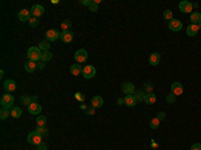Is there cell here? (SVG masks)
I'll return each instance as SVG.
<instances>
[{"mask_svg": "<svg viewBox=\"0 0 201 150\" xmlns=\"http://www.w3.org/2000/svg\"><path fill=\"white\" fill-rule=\"evenodd\" d=\"M27 56H28V61L39 62L42 59V51L39 50V47H30L27 51Z\"/></svg>", "mask_w": 201, "mask_h": 150, "instance_id": "1", "label": "cell"}, {"mask_svg": "<svg viewBox=\"0 0 201 150\" xmlns=\"http://www.w3.org/2000/svg\"><path fill=\"white\" fill-rule=\"evenodd\" d=\"M42 138H43V137H42V134L38 133V131L35 130V131H31V133L28 134L27 141H28L31 145H36V146H38L39 144H42Z\"/></svg>", "mask_w": 201, "mask_h": 150, "instance_id": "2", "label": "cell"}, {"mask_svg": "<svg viewBox=\"0 0 201 150\" xmlns=\"http://www.w3.org/2000/svg\"><path fill=\"white\" fill-rule=\"evenodd\" d=\"M14 102H15V98L11 95V94H6V95L1 97V107H6V109H9V107L14 106Z\"/></svg>", "mask_w": 201, "mask_h": 150, "instance_id": "3", "label": "cell"}, {"mask_svg": "<svg viewBox=\"0 0 201 150\" xmlns=\"http://www.w3.org/2000/svg\"><path fill=\"white\" fill-rule=\"evenodd\" d=\"M82 74H83V76H85L86 79H91L95 76L97 74V70L94 66H91V64H87V66L83 67V71H82Z\"/></svg>", "mask_w": 201, "mask_h": 150, "instance_id": "4", "label": "cell"}, {"mask_svg": "<svg viewBox=\"0 0 201 150\" xmlns=\"http://www.w3.org/2000/svg\"><path fill=\"white\" fill-rule=\"evenodd\" d=\"M74 58H75L76 63H85V62L87 61V51L83 48L78 50V51L75 52V55H74Z\"/></svg>", "mask_w": 201, "mask_h": 150, "instance_id": "5", "label": "cell"}, {"mask_svg": "<svg viewBox=\"0 0 201 150\" xmlns=\"http://www.w3.org/2000/svg\"><path fill=\"white\" fill-rule=\"evenodd\" d=\"M59 38H61V32H59L58 30H48V31L46 32V39L50 42V43L58 40Z\"/></svg>", "mask_w": 201, "mask_h": 150, "instance_id": "6", "label": "cell"}, {"mask_svg": "<svg viewBox=\"0 0 201 150\" xmlns=\"http://www.w3.org/2000/svg\"><path fill=\"white\" fill-rule=\"evenodd\" d=\"M31 11V15L34 17H40L42 15L44 14V7L43 6H40V4H35V6H32V8L30 9Z\"/></svg>", "mask_w": 201, "mask_h": 150, "instance_id": "7", "label": "cell"}, {"mask_svg": "<svg viewBox=\"0 0 201 150\" xmlns=\"http://www.w3.org/2000/svg\"><path fill=\"white\" fill-rule=\"evenodd\" d=\"M178 8H180L181 12H184V14H189L190 11H192L193 6L190 1H188V0H182L180 3V6H178Z\"/></svg>", "mask_w": 201, "mask_h": 150, "instance_id": "8", "label": "cell"}, {"mask_svg": "<svg viewBox=\"0 0 201 150\" xmlns=\"http://www.w3.org/2000/svg\"><path fill=\"white\" fill-rule=\"evenodd\" d=\"M122 91L125 92L126 95H133L134 91H135V87H134V84L131 82H125L122 84Z\"/></svg>", "mask_w": 201, "mask_h": 150, "instance_id": "9", "label": "cell"}, {"mask_svg": "<svg viewBox=\"0 0 201 150\" xmlns=\"http://www.w3.org/2000/svg\"><path fill=\"white\" fill-rule=\"evenodd\" d=\"M61 39L63 43H71L74 39V34L70 30H68V31H63V32H61Z\"/></svg>", "mask_w": 201, "mask_h": 150, "instance_id": "10", "label": "cell"}, {"mask_svg": "<svg viewBox=\"0 0 201 150\" xmlns=\"http://www.w3.org/2000/svg\"><path fill=\"white\" fill-rule=\"evenodd\" d=\"M181 28H182V23H181L178 19H172V20L169 22V30H172V31H174V32H178V31H181Z\"/></svg>", "mask_w": 201, "mask_h": 150, "instance_id": "11", "label": "cell"}, {"mask_svg": "<svg viewBox=\"0 0 201 150\" xmlns=\"http://www.w3.org/2000/svg\"><path fill=\"white\" fill-rule=\"evenodd\" d=\"M28 111L31 112V114H34V115H39L40 111H42V106L38 103V102H32V103L28 106Z\"/></svg>", "mask_w": 201, "mask_h": 150, "instance_id": "12", "label": "cell"}, {"mask_svg": "<svg viewBox=\"0 0 201 150\" xmlns=\"http://www.w3.org/2000/svg\"><path fill=\"white\" fill-rule=\"evenodd\" d=\"M184 92V86L180 83V82H174L172 84V94H174L176 97L177 95H181Z\"/></svg>", "mask_w": 201, "mask_h": 150, "instance_id": "13", "label": "cell"}, {"mask_svg": "<svg viewBox=\"0 0 201 150\" xmlns=\"http://www.w3.org/2000/svg\"><path fill=\"white\" fill-rule=\"evenodd\" d=\"M160 62H161V55L158 52H152L150 56H149V63L152 66H157V64H160Z\"/></svg>", "mask_w": 201, "mask_h": 150, "instance_id": "14", "label": "cell"}, {"mask_svg": "<svg viewBox=\"0 0 201 150\" xmlns=\"http://www.w3.org/2000/svg\"><path fill=\"white\" fill-rule=\"evenodd\" d=\"M18 16H19V20L28 22L30 19H31V11H28V9H22V11H19Z\"/></svg>", "mask_w": 201, "mask_h": 150, "instance_id": "15", "label": "cell"}, {"mask_svg": "<svg viewBox=\"0 0 201 150\" xmlns=\"http://www.w3.org/2000/svg\"><path fill=\"white\" fill-rule=\"evenodd\" d=\"M198 31H200L198 24H192V23H190L189 26H188V28H187V34L189 35V36H196Z\"/></svg>", "mask_w": 201, "mask_h": 150, "instance_id": "16", "label": "cell"}, {"mask_svg": "<svg viewBox=\"0 0 201 150\" xmlns=\"http://www.w3.org/2000/svg\"><path fill=\"white\" fill-rule=\"evenodd\" d=\"M4 90L8 92H12L16 90V83H15V81H12V79H8V81L4 82Z\"/></svg>", "mask_w": 201, "mask_h": 150, "instance_id": "17", "label": "cell"}, {"mask_svg": "<svg viewBox=\"0 0 201 150\" xmlns=\"http://www.w3.org/2000/svg\"><path fill=\"white\" fill-rule=\"evenodd\" d=\"M36 67H38V63H36V62H32V61H27L26 64H24V70H26L27 72H34L36 70Z\"/></svg>", "mask_w": 201, "mask_h": 150, "instance_id": "18", "label": "cell"}, {"mask_svg": "<svg viewBox=\"0 0 201 150\" xmlns=\"http://www.w3.org/2000/svg\"><path fill=\"white\" fill-rule=\"evenodd\" d=\"M102 105H103V98H102V97L97 95V97H94V98L91 99V106H93L94 109L102 107Z\"/></svg>", "mask_w": 201, "mask_h": 150, "instance_id": "19", "label": "cell"}, {"mask_svg": "<svg viewBox=\"0 0 201 150\" xmlns=\"http://www.w3.org/2000/svg\"><path fill=\"white\" fill-rule=\"evenodd\" d=\"M123 99H125V105L129 107H134L135 105H137V99H135L134 95H126Z\"/></svg>", "mask_w": 201, "mask_h": 150, "instance_id": "20", "label": "cell"}, {"mask_svg": "<svg viewBox=\"0 0 201 150\" xmlns=\"http://www.w3.org/2000/svg\"><path fill=\"white\" fill-rule=\"evenodd\" d=\"M82 71H83V67H82L79 63L73 64V66L70 67V72H71L73 75H75V76H76V75H81Z\"/></svg>", "mask_w": 201, "mask_h": 150, "instance_id": "21", "label": "cell"}, {"mask_svg": "<svg viewBox=\"0 0 201 150\" xmlns=\"http://www.w3.org/2000/svg\"><path fill=\"white\" fill-rule=\"evenodd\" d=\"M190 22H192V24H200L201 23L200 12H192V14H190Z\"/></svg>", "mask_w": 201, "mask_h": 150, "instance_id": "22", "label": "cell"}, {"mask_svg": "<svg viewBox=\"0 0 201 150\" xmlns=\"http://www.w3.org/2000/svg\"><path fill=\"white\" fill-rule=\"evenodd\" d=\"M156 101H157V97H156V94H153V92H149V94H146L145 95V103L148 105H153L156 103Z\"/></svg>", "mask_w": 201, "mask_h": 150, "instance_id": "23", "label": "cell"}, {"mask_svg": "<svg viewBox=\"0 0 201 150\" xmlns=\"http://www.w3.org/2000/svg\"><path fill=\"white\" fill-rule=\"evenodd\" d=\"M50 46H51V43H50L47 39L46 40H42L40 43H39V50H40V51H48Z\"/></svg>", "mask_w": 201, "mask_h": 150, "instance_id": "24", "label": "cell"}, {"mask_svg": "<svg viewBox=\"0 0 201 150\" xmlns=\"http://www.w3.org/2000/svg\"><path fill=\"white\" fill-rule=\"evenodd\" d=\"M51 59H53V54L50 52V50L48 51H42V59L40 61H43L44 63H46V62L51 61Z\"/></svg>", "mask_w": 201, "mask_h": 150, "instance_id": "25", "label": "cell"}, {"mask_svg": "<svg viewBox=\"0 0 201 150\" xmlns=\"http://www.w3.org/2000/svg\"><path fill=\"white\" fill-rule=\"evenodd\" d=\"M11 117L12 118H19V117H22V109L20 107H12L11 109Z\"/></svg>", "mask_w": 201, "mask_h": 150, "instance_id": "26", "label": "cell"}, {"mask_svg": "<svg viewBox=\"0 0 201 150\" xmlns=\"http://www.w3.org/2000/svg\"><path fill=\"white\" fill-rule=\"evenodd\" d=\"M47 123V118L44 115H38V118H36V125H38L39 127H44Z\"/></svg>", "mask_w": 201, "mask_h": 150, "instance_id": "27", "label": "cell"}, {"mask_svg": "<svg viewBox=\"0 0 201 150\" xmlns=\"http://www.w3.org/2000/svg\"><path fill=\"white\" fill-rule=\"evenodd\" d=\"M8 115H11V110L9 109H6V107H1L0 110V118L1 119H7Z\"/></svg>", "mask_w": 201, "mask_h": 150, "instance_id": "28", "label": "cell"}, {"mask_svg": "<svg viewBox=\"0 0 201 150\" xmlns=\"http://www.w3.org/2000/svg\"><path fill=\"white\" fill-rule=\"evenodd\" d=\"M145 95H146V92H143L142 90H138V91L134 94V97H135L137 102H143V101H145Z\"/></svg>", "mask_w": 201, "mask_h": 150, "instance_id": "29", "label": "cell"}, {"mask_svg": "<svg viewBox=\"0 0 201 150\" xmlns=\"http://www.w3.org/2000/svg\"><path fill=\"white\" fill-rule=\"evenodd\" d=\"M20 102L24 105V106H30V105L32 103V99H31V97H28V95H22Z\"/></svg>", "mask_w": 201, "mask_h": 150, "instance_id": "30", "label": "cell"}, {"mask_svg": "<svg viewBox=\"0 0 201 150\" xmlns=\"http://www.w3.org/2000/svg\"><path fill=\"white\" fill-rule=\"evenodd\" d=\"M164 19H165V20H168V22H170L172 19H174V17H173V12L170 11V9L164 11Z\"/></svg>", "mask_w": 201, "mask_h": 150, "instance_id": "31", "label": "cell"}, {"mask_svg": "<svg viewBox=\"0 0 201 150\" xmlns=\"http://www.w3.org/2000/svg\"><path fill=\"white\" fill-rule=\"evenodd\" d=\"M70 26H71V22L68 20V19H66L64 22H62V30H63V31H68Z\"/></svg>", "mask_w": 201, "mask_h": 150, "instance_id": "32", "label": "cell"}, {"mask_svg": "<svg viewBox=\"0 0 201 150\" xmlns=\"http://www.w3.org/2000/svg\"><path fill=\"white\" fill-rule=\"evenodd\" d=\"M28 23H30V26H31V27H38V24H39V19H38V17L31 16V19L28 20Z\"/></svg>", "mask_w": 201, "mask_h": 150, "instance_id": "33", "label": "cell"}, {"mask_svg": "<svg viewBox=\"0 0 201 150\" xmlns=\"http://www.w3.org/2000/svg\"><path fill=\"white\" fill-rule=\"evenodd\" d=\"M143 90L146 91V94H149V92L153 91V84L150 83V82H146L145 84H143Z\"/></svg>", "mask_w": 201, "mask_h": 150, "instance_id": "34", "label": "cell"}, {"mask_svg": "<svg viewBox=\"0 0 201 150\" xmlns=\"http://www.w3.org/2000/svg\"><path fill=\"white\" fill-rule=\"evenodd\" d=\"M158 126H160L158 118H153L152 121H150V127H152V129H158Z\"/></svg>", "mask_w": 201, "mask_h": 150, "instance_id": "35", "label": "cell"}, {"mask_svg": "<svg viewBox=\"0 0 201 150\" xmlns=\"http://www.w3.org/2000/svg\"><path fill=\"white\" fill-rule=\"evenodd\" d=\"M166 102H168V103H174V102H176V95H174V94H172V92H170L169 95L166 97Z\"/></svg>", "mask_w": 201, "mask_h": 150, "instance_id": "36", "label": "cell"}, {"mask_svg": "<svg viewBox=\"0 0 201 150\" xmlns=\"http://www.w3.org/2000/svg\"><path fill=\"white\" fill-rule=\"evenodd\" d=\"M36 131H38V133H40L42 137H43V136H47V134H48V130L44 129V127H39V126H38V130H36Z\"/></svg>", "mask_w": 201, "mask_h": 150, "instance_id": "37", "label": "cell"}, {"mask_svg": "<svg viewBox=\"0 0 201 150\" xmlns=\"http://www.w3.org/2000/svg\"><path fill=\"white\" fill-rule=\"evenodd\" d=\"M89 8H90L91 12H97V11H98V4L94 3V1H93V3L90 4V7H89Z\"/></svg>", "mask_w": 201, "mask_h": 150, "instance_id": "38", "label": "cell"}, {"mask_svg": "<svg viewBox=\"0 0 201 150\" xmlns=\"http://www.w3.org/2000/svg\"><path fill=\"white\" fill-rule=\"evenodd\" d=\"M157 118H158V121H164V119H165L166 118V114H165V112H164V111H160V112H158V114H157Z\"/></svg>", "mask_w": 201, "mask_h": 150, "instance_id": "39", "label": "cell"}, {"mask_svg": "<svg viewBox=\"0 0 201 150\" xmlns=\"http://www.w3.org/2000/svg\"><path fill=\"white\" fill-rule=\"evenodd\" d=\"M75 98L78 99V101H83V99H85V95H83L82 92H76V94H75Z\"/></svg>", "mask_w": 201, "mask_h": 150, "instance_id": "40", "label": "cell"}, {"mask_svg": "<svg viewBox=\"0 0 201 150\" xmlns=\"http://www.w3.org/2000/svg\"><path fill=\"white\" fill-rule=\"evenodd\" d=\"M38 150H47V145L44 144V142L39 144V145H38Z\"/></svg>", "mask_w": 201, "mask_h": 150, "instance_id": "41", "label": "cell"}, {"mask_svg": "<svg viewBox=\"0 0 201 150\" xmlns=\"http://www.w3.org/2000/svg\"><path fill=\"white\" fill-rule=\"evenodd\" d=\"M91 3H93V0H82V1H81L82 6H89V7H90Z\"/></svg>", "mask_w": 201, "mask_h": 150, "instance_id": "42", "label": "cell"}, {"mask_svg": "<svg viewBox=\"0 0 201 150\" xmlns=\"http://www.w3.org/2000/svg\"><path fill=\"white\" fill-rule=\"evenodd\" d=\"M190 150H201V144H195L190 147Z\"/></svg>", "mask_w": 201, "mask_h": 150, "instance_id": "43", "label": "cell"}, {"mask_svg": "<svg viewBox=\"0 0 201 150\" xmlns=\"http://www.w3.org/2000/svg\"><path fill=\"white\" fill-rule=\"evenodd\" d=\"M36 63H38V67H39L40 70L44 69V62H43V61H39V62H36Z\"/></svg>", "mask_w": 201, "mask_h": 150, "instance_id": "44", "label": "cell"}, {"mask_svg": "<svg viewBox=\"0 0 201 150\" xmlns=\"http://www.w3.org/2000/svg\"><path fill=\"white\" fill-rule=\"evenodd\" d=\"M94 112H95V109H94V107H91L90 110H87V114H94Z\"/></svg>", "mask_w": 201, "mask_h": 150, "instance_id": "45", "label": "cell"}, {"mask_svg": "<svg viewBox=\"0 0 201 150\" xmlns=\"http://www.w3.org/2000/svg\"><path fill=\"white\" fill-rule=\"evenodd\" d=\"M125 103V99H118V105H123Z\"/></svg>", "mask_w": 201, "mask_h": 150, "instance_id": "46", "label": "cell"}, {"mask_svg": "<svg viewBox=\"0 0 201 150\" xmlns=\"http://www.w3.org/2000/svg\"><path fill=\"white\" fill-rule=\"evenodd\" d=\"M31 99H32V102H36V99H38V97H36V95H32V97H31Z\"/></svg>", "mask_w": 201, "mask_h": 150, "instance_id": "47", "label": "cell"}, {"mask_svg": "<svg viewBox=\"0 0 201 150\" xmlns=\"http://www.w3.org/2000/svg\"><path fill=\"white\" fill-rule=\"evenodd\" d=\"M198 27H200V30H201V23H200V24H198Z\"/></svg>", "mask_w": 201, "mask_h": 150, "instance_id": "48", "label": "cell"}]
</instances>
